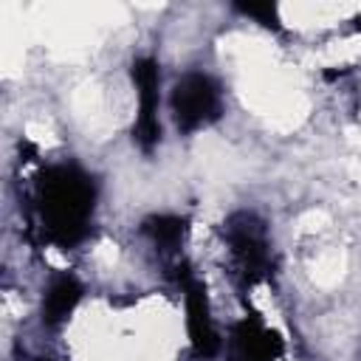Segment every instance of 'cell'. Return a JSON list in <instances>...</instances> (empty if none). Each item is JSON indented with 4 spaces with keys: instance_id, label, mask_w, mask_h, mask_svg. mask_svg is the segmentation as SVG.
<instances>
[{
    "instance_id": "obj_1",
    "label": "cell",
    "mask_w": 361,
    "mask_h": 361,
    "mask_svg": "<svg viewBox=\"0 0 361 361\" xmlns=\"http://www.w3.org/2000/svg\"><path fill=\"white\" fill-rule=\"evenodd\" d=\"M96 180L76 164H51L37 172L31 192V226L54 248H76L87 240L96 214Z\"/></svg>"
},
{
    "instance_id": "obj_2",
    "label": "cell",
    "mask_w": 361,
    "mask_h": 361,
    "mask_svg": "<svg viewBox=\"0 0 361 361\" xmlns=\"http://www.w3.org/2000/svg\"><path fill=\"white\" fill-rule=\"evenodd\" d=\"M223 243L231 262V279L240 293L254 290L257 285L274 276V251L268 226L257 212L237 209L223 220Z\"/></svg>"
},
{
    "instance_id": "obj_3",
    "label": "cell",
    "mask_w": 361,
    "mask_h": 361,
    "mask_svg": "<svg viewBox=\"0 0 361 361\" xmlns=\"http://www.w3.org/2000/svg\"><path fill=\"white\" fill-rule=\"evenodd\" d=\"M172 282L178 285V290L183 293V310H186V336H189V347L192 355L197 361H212L223 353V338L214 327L212 319V307H209V296L206 288L200 282V276L195 274V268L180 257L175 262L166 265Z\"/></svg>"
},
{
    "instance_id": "obj_4",
    "label": "cell",
    "mask_w": 361,
    "mask_h": 361,
    "mask_svg": "<svg viewBox=\"0 0 361 361\" xmlns=\"http://www.w3.org/2000/svg\"><path fill=\"white\" fill-rule=\"evenodd\" d=\"M169 113L180 135L212 127L223 116V90L214 76L203 71H186L169 93Z\"/></svg>"
},
{
    "instance_id": "obj_5",
    "label": "cell",
    "mask_w": 361,
    "mask_h": 361,
    "mask_svg": "<svg viewBox=\"0 0 361 361\" xmlns=\"http://www.w3.org/2000/svg\"><path fill=\"white\" fill-rule=\"evenodd\" d=\"M130 79L135 87V121H133V141L144 155L161 144V65L155 56H135L130 65Z\"/></svg>"
},
{
    "instance_id": "obj_6",
    "label": "cell",
    "mask_w": 361,
    "mask_h": 361,
    "mask_svg": "<svg viewBox=\"0 0 361 361\" xmlns=\"http://www.w3.org/2000/svg\"><path fill=\"white\" fill-rule=\"evenodd\" d=\"M226 361H279L285 355V338L259 313H245L228 327Z\"/></svg>"
},
{
    "instance_id": "obj_7",
    "label": "cell",
    "mask_w": 361,
    "mask_h": 361,
    "mask_svg": "<svg viewBox=\"0 0 361 361\" xmlns=\"http://www.w3.org/2000/svg\"><path fill=\"white\" fill-rule=\"evenodd\" d=\"M82 296H85V288L71 271L54 274L48 279L45 290H42V310H39L42 313V324L48 330H59L71 319V313L76 310Z\"/></svg>"
},
{
    "instance_id": "obj_8",
    "label": "cell",
    "mask_w": 361,
    "mask_h": 361,
    "mask_svg": "<svg viewBox=\"0 0 361 361\" xmlns=\"http://www.w3.org/2000/svg\"><path fill=\"white\" fill-rule=\"evenodd\" d=\"M141 234L152 243V248L169 262L180 259L183 240L189 234V220L180 214H149L141 220Z\"/></svg>"
},
{
    "instance_id": "obj_9",
    "label": "cell",
    "mask_w": 361,
    "mask_h": 361,
    "mask_svg": "<svg viewBox=\"0 0 361 361\" xmlns=\"http://www.w3.org/2000/svg\"><path fill=\"white\" fill-rule=\"evenodd\" d=\"M234 11L243 14V17H248V20H254L257 25L274 31V34H279V31L285 28V25H282V17H279V6L271 3V0H259V3H234Z\"/></svg>"
},
{
    "instance_id": "obj_10",
    "label": "cell",
    "mask_w": 361,
    "mask_h": 361,
    "mask_svg": "<svg viewBox=\"0 0 361 361\" xmlns=\"http://www.w3.org/2000/svg\"><path fill=\"white\" fill-rule=\"evenodd\" d=\"M355 28H358V34H361V14L355 17Z\"/></svg>"
},
{
    "instance_id": "obj_11",
    "label": "cell",
    "mask_w": 361,
    "mask_h": 361,
    "mask_svg": "<svg viewBox=\"0 0 361 361\" xmlns=\"http://www.w3.org/2000/svg\"><path fill=\"white\" fill-rule=\"evenodd\" d=\"M42 361H51V358H42Z\"/></svg>"
}]
</instances>
